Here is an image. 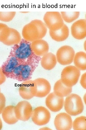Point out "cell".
<instances>
[{
	"label": "cell",
	"mask_w": 86,
	"mask_h": 130,
	"mask_svg": "<svg viewBox=\"0 0 86 130\" xmlns=\"http://www.w3.org/2000/svg\"><path fill=\"white\" fill-rule=\"evenodd\" d=\"M31 44V42L22 39L19 43L14 45L10 52L20 63L31 62L29 60L35 55L32 50Z\"/></svg>",
	"instance_id": "cell-1"
},
{
	"label": "cell",
	"mask_w": 86,
	"mask_h": 130,
	"mask_svg": "<svg viewBox=\"0 0 86 130\" xmlns=\"http://www.w3.org/2000/svg\"><path fill=\"white\" fill-rule=\"evenodd\" d=\"M64 105L66 112L72 116H75L81 114L84 109L81 98L75 94H71L67 96L65 100Z\"/></svg>",
	"instance_id": "cell-2"
},
{
	"label": "cell",
	"mask_w": 86,
	"mask_h": 130,
	"mask_svg": "<svg viewBox=\"0 0 86 130\" xmlns=\"http://www.w3.org/2000/svg\"><path fill=\"white\" fill-rule=\"evenodd\" d=\"M31 63V62L20 63L14 70L11 78L19 81L30 80L33 71V68Z\"/></svg>",
	"instance_id": "cell-3"
},
{
	"label": "cell",
	"mask_w": 86,
	"mask_h": 130,
	"mask_svg": "<svg viewBox=\"0 0 86 130\" xmlns=\"http://www.w3.org/2000/svg\"><path fill=\"white\" fill-rule=\"evenodd\" d=\"M80 75V70L76 67L69 66L64 68L61 74V80L66 86L71 87L77 83Z\"/></svg>",
	"instance_id": "cell-4"
},
{
	"label": "cell",
	"mask_w": 86,
	"mask_h": 130,
	"mask_svg": "<svg viewBox=\"0 0 86 130\" xmlns=\"http://www.w3.org/2000/svg\"><path fill=\"white\" fill-rule=\"evenodd\" d=\"M43 20L49 30L55 31L60 28L64 24L61 14L57 11H48L45 14Z\"/></svg>",
	"instance_id": "cell-5"
},
{
	"label": "cell",
	"mask_w": 86,
	"mask_h": 130,
	"mask_svg": "<svg viewBox=\"0 0 86 130\" xmlns=\"http://www.w3.org/2000/svg\"><path fill=\"white\" fill-rule=\"evenodd\" d=\"M75 55V52L71 46L67 45L63 46L57 50L56 58L58 62L61 65H66L73 62Z\"/></svg>",
	"instance_id": "cell-6"
},
{
	"label": "cell",
	"mask_w": 86,
	"mask_h": 130,
	"mask_svg": "<svg viewBox=\"0 0 86 130\" xmlns=\"http://www.w3.org/2000/svg\"><path fill=\"white\" fill-rule=\"evenodd\" d=\"M32 121L36 124L41 126L45 125L49 122L51 117L48 110L42 106L37 107L33 111L31 115Z\"/></svg>",
	"instance_id": "cell-7"
},
{
	"label": "cell",
	"mask_w": 86,
	"mask_h": 130,
	"mask_svg": "<svg viewBox=\"0 0 86 130\" xmlns=\"http://www.w3.org/2000/svg\"><path fill=\"white\" fill-rule=\"evenodd\" d=\"M32 106L30 103L26 101L19 102L15 106L16 115L18 120L25 121L29 119L32 112Z\"/></svg>",
	"instance_id": "cell-8"
},
{
	"label": "cell",
	"mask_w": 86,
	"mask_h": 130,
	"mask_svg": "<svg viewBox=\"0 0 86 130\" xmlns=\"http://www.w3.org/2000/svg\"><path fill=\"white\" fill-rule=\"evenodd\" d=\"M21 40L20 33L8 27L4 32L0 41L6 45L11 46L18 44Z\"/></svg>",
	"instance_id": "cell-9"
},
{
	"label": "cell",
	"mask_w": 86,
	"mask_h": 130,
	"mask_svg": "<svg viewBox=\"0 0 86 130\" xmlns=\"http://www.w3.org/2000/svg\"><path fill=\"white\" fill-rule=\"evenodd\" d=\"M54 124L56 129L58 130H70L73 125L71 116L65 113L57 114L55 118Z\"/></svg>",
	"instance_id": "cell-10"
},
{
	"label": "cell",
	"mask_w": 86,
	"mask_h": 130,
	"mask_svg": "<svg viewBox=\"0 0 86 130\" xmlns=\"http://www.w3.org/2000/svg\"><path fill=\"white\" fill-rule=\"evenodd\" d=\"M22 34L23 39L30 42L40 39L39 31L36 26L31 21L23 27Z\"/></svg>",
	"instance_id": "cell-11"
},
{
	"label": "cell",
	"mask_w": 86,
	"mask_h": 130,
	"mask_svg": "<svg viewBox=\"0 0 86 130\" xmlns=\"http://www.w3.org/2000/svg\"><path fill=\"white\" fill-rule=\"evenodd\" d=\"M20 95L24 99L29 100L35 96V87L33 80H29L23 81L19 88Z\"/></svg>",
	"instance_id": "cell-12"
},
{
	"label": "cell",
	"mask_w": 86,
	"mask_h": 130,
	"mask_svg": "<svg viewBox=\"0 0 86 130\" xmlns=\"http://www.w3.org/2000/svg\"><path fill=\"white\" fill-rule=\"evenodd\" d=\"M33 81L35 87V96L43 97L50 92L51 87L47 80L43 78H38L33 80Z\"/></svg>",
	"instance_id": "cell-13"
},
{
	"label": "cell",
	"mask_w": 86,
	"mask_h": 130,
	"mask_svg": "<svg viewBox=\"0 0 86 130\" xmlns=\"http://www.w3.org/2000/svg\"><path fill=\"white\" fill-rule=\"evenodd\" d=\"M71 34L75 38L81 40L86 36V20L85 19L78 20L75 22L71 28Z\"/></svg>",
	"instance_id": "cell-14"
},
{
	"label": "cell",
	"mask_w": 86,
	"mask_h": 130,
	"mask_svg": "<svg viewBox=\"0 0 86 130\" xmlns=\"http://www.w3.org/2000/svg\"><path fill=\"white\" fill-rule=\"evenodd\" d=\"M47 106L53 112H57L62 108L64 104L63 97L56 95L54 92L49 94L46 98Z\"/></svg>",
	"instance_id": "cell-15"
},
{
	"label": "cell",
	"mask_w": 86,
	"mask_h": 130,
	"mask_svg": "<svg viewBox=\"0 0 86 130\" xmlns=\"http://www.w3.org/2000/svg\"><path fill=\"white\" fill-rule=\"evenodd\" d=\"M20 62L11 52L1 67L6 77L11 78L12 72Z\"/></svg>",
	"instance_id": "cell-16"
},
{
	"label": "cell",
	"mask_w": 86,
	"mask_h": 130,
	"mask_svg": "<svg viewBox=\"0 0 86 130\" xmlns=\"http://www.w3.org/2000/svg\"><path fill=\"white\" fill-rule=\"evenodd\" d=\"M31 46L34 53L38 56H43L48 52L49 47L48 43L42 39H39L31 43Z\"/></svg>",
	"instance_id": "cell-17"
},
{
	"label": "cell",
	"mask_w": 86,
	"mask_h": 130,
	"mask_svg": "<svg viewBox=\"0 0 86 130\" xmlns=\"http://www.w3.org/2000/svg\"><path fill=\"white\" fill-rule=\"evenodd\" d=\"M49 35L54 40L58 42L65 40L68 37L69 31L68 27L65 24L60 29L55 31H49Z\"/></svg>",
	"instance_id": "cell-18"
},
{
	"label": "cell",
	"mask_w": 86,
	"mask_h": 130,
	"mask_svg": "<svg viewBox=\"0 0 86 130\" xmlns=\"http://www.w3.org/2000/svg\"><path fill=\"white\" fill-rule=\"evenodd\" d=\"M2 113L4 121L8 124H15L18 120L15 115L14 106L10 105L5 107Z\"/></svg>",
	"instance_id": "cell-19"
},
{
	"label": "cell",
	"mask_w": 86,
	"mask_h": 130,
	"mask_svg": "<svg viewBox=\"0 0 86 130\" xmlns=\"http://www.w3.org/2000/svg\"><path fill=\"white\" fill-rule=\"evenodd\" d=\"M56 63V57L51 52H48L43 56L41 61L42 67L45 69L48 70L53 69Z\"/></svg>",
	"instance_id": "cell-20"
},
{
	"label": "cell",
	"mask_w": 86,
	"mask_h": 130,
	"mask_svg": "<svg viewBox=\"0 0 86 130\" xmlns=\"http://www.w3.org/2000/svg\"><path fill=\"white\" fill-rule=\"evenodd\" d=\"M54 90V92L56 95L63 97L70 94L72 92V88L65 85L60 79L55 83Z\"/></svg>",
	"instance_id": "cell-21"
},
{
	"label": "cell",
	"mask_w": 86,
	"mask_h": 130,
	"mask_svg": "<svg viewBox=\"0 0 86 130\" xmlns=\"http://www.w3.org/2000/svg\"><path fill=\"white\" fill-rule=\"evenodd\" d=\"M74 64L77 68L80 70L86 69V54L83 52H79L76 53L73 59Z\"/></svg>",
	"instance_id": "cell-22"
},
{
	"label": "cell",
	"mask_w": 86,
	"mask_h": 130,
	"mask_svg": "<svg viewBox=\"0 0 86 130\" xmlns=\"http://www.w3.org/2000/svg\"><path fill=\"white\" fill-rule=\"evenodd\" d=\"M62 18L65 22L71 23L77 19L79 17V12H61Z\"/></svg>",
	"instance_id": "cell-23"
},
{
	"label": "cell",
	"mask_w": 86,
	"mask_h": 130,
	"mask_svg": "<svg viewBox=\"0 0 86 130\" xmlns=\"http://www.w3.org/2000/svg\"><path fill=\"white\" fill-rule=\"evenodd\" d=\"M86 117L81 116L76 118L73 121V125L74 130H86Z\"/></svg>",
	"instance_id": "cell-24"
},
{
	"label": "cell",
	"mask_w": 86,
	"mask_h": 130,
	"mask_svg": "<svg viewBox=\"0 0 86 130\" xmlns=\"http://www.w3.org/2000/svg\"><path fill=\"white\" fill-rule=\"evenodd\" d=\"M31 21L37 27L39 32L40 39H42L46 35L47 32V27L45 24L39 20H34Z\"/></svg>",
	"instance_id": "cell-25"
},
{
	"label": "cell",
	"mask_w": 86,
	"mask_h": 130,
	"mask_svg": "<svg viewBox=\"0 0 86 130\" xmlns=\"http://www.w3.org/2000/svg\"><path fill=\"white\" fill-rule=\"evenodd\" d=\"M16 12H0V20L9 22L12 20L15 16Z\"/></svg>",
	"instance_id": "cell-26"
},
{
	"label": "cell",
	"mask_w": 86,
	"mask_h": 130,
	"mask_svg": "<svg viewBox=\"0 0 86 130\" xmlns=\"http://www.w3.org/2000/svg\"><path fill=\"white\" fill-rule=\"evenodd\" d=\"M6 99L4 95L0 92V114H1L5 108Z\"/></svg>",
	"instance_id": "cell-27"
},
{
	"label": "cell",
	"mask_w": 86,
	"mask_h": 130,
	"mask_svg": "<svg viewBox=\"0 0 86 130\" xmlns=\"http://www.w3.org/2000/svg\"><path fill=\"white\" fill-rule=\"evenodd\" d=\"M8 27L6 24L0 23V41L4 32Z\"/></svg>",
	"instance_id": "cell-28"
},
{
	"label": "cell",
	"mask_w": 86,
	"mask_h": 130,
	"mask_svg": "<svg viewBox=\"0 0 86 130\" xmlns=\"http://www.w3.org/2000/svg\"><path fill=\"white\" fill-rule=\"evenodd\" d=\"M6 79V77L3 72L1 68L0 67V85L4 83Z\"/></svg>",
	"instance_id": "cell-29"
},
{
	"label": "cell",
	"mask_w": 86,
	"mask_h": 130,
	"mask_svg": "<svg viewBox=\"0 0 86 130\" xmlns=\"http://www.w3.org/2000/svg\"><path fill=\"white\" fill-rule=\"evenodd\" d=\"M81 84L84 88H86V73H85L82 75L80 81Z\"/></svg>",
	"instance_id": "cell-30"
},
{
	"label": "cell",
	"mask_w": 86,
	"mask_h": 130,
	"mask_svg": "<svg viewBox=\"0 0 86 130\" xmlns=\"http://www.w3.org/2000/svg\"><path fill=\"white\" fill-rule=\"evenodd\" d=\"M2 123L1 120L0 118V130L2 129Z\"/></svg>",
	"instance_id": "cell-31"
},
{
	"label": "cell",
	"mask_w": 86,
	"mask_h": 130,
	"mask_svg": "<svg viewBox=\"0 0 86 130\" xmlns=\"http://www.w3.org/2000/svg\"></svg>",
	"instance_id": "cell-32"
}]
</instances>
